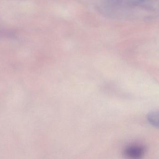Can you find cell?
I'll return each instance as SVG.
<instances>
[{"label": "cell", "instance_id": "1", "mask_svg": "<svg viewBox=\"0 0 159 159\" xmlns=\"http://www.w3.org/2000/svg\"><path fill=\"white\" fill-rule=\"evenodd\" d=\"M144 149L139 146H131L127 148L126 150V153L127 155L133 158H138L143 155Z\"/></svg>", "mask_w": 159, "mask_h": 159}, {"label": "cell", "instance_id": "2", "mask_svg": "<svg viewBox=\"0 0 159 159\" xmlns=\"http://www.w3.org/2000/svg\"><path fill=\"white\" fill-rule=\"evenodd\" d=\"M150 120L151 122L152 123H154V125H156V122L158 123V121H156V119H158V114H156V113H152L151 114L150 116L149 117Z\"/></svg>", "mask_w": 159, "mask_h": 159}]
</instances>
